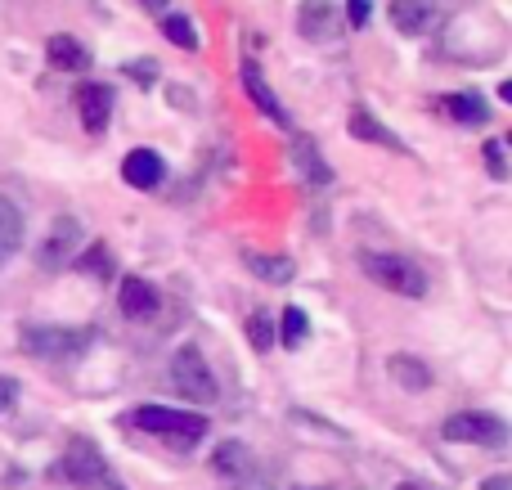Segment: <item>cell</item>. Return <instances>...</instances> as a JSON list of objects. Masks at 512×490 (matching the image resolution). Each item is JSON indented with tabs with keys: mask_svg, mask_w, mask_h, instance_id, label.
<instances>
[{
	"mask_svg": "<svg viewBox=\"0 0 512 490\" xmlns=\"http://www.w3.org/2000/svg\"><path fill=\"white\" fill-rule=\"evenodd\" d=\"M95 347V329H68V324H27L23 351L41 360H81Z\"/></svg>",
	"mask_w": 512,
	"mask_h": 490,
	"instance_id": "6da1fadb",
	"label": "cell"
},
{
	"mask_svg": "<svg viewBox=\"0 0 512 490\" xmlns=\"http://www.w3.org/2000/svg\"><path fill=\"white\" fill-rule=\"evenodd\" d=\"M360 266H364V275H369L373 284L391 288L396 297H414V302H418V297H427L423 266H418V261H409V257H400V252H364Z\"/></svg>",
	"mask_w": 512,
	"mask_h": 490,
	"instance_id": "7a4b0ae2",
	"label": "cell"
},
{
	"mask_svg": "<svg viewBox=\"0 0 512 490\" xmlns=\"http://www.w3.org/2000/svg\"><path fill=\"white\" fill-rule=\"evenodd\" d=\"M131 428L153 432V437H167L171 446H194L198 437H207V419L189 410H167V405H140L131 414Z\"/></svg>",
	"mask_w": 512,
	"mask_h": 490,
	"instance_id": "3957f363",
	"label": "cell"
},
{
	"mask_svg": "<svg viewBox=\"0 0 512 490\" xmlns=\"http://www.w3.org/2000/svg\"><path fill=\"white\" fill-rule=\"evenodd\" d=\"M63 477L81 490H126L122 482H117L113 468H108V459L99 455V446L86 441V437H77L68 446V455H63Z\"/></svg>",
	"mask_w": 512,
	"mask_h": 490,
	"instance_id": "277c9868",
	"label": "cell"
},
{
	"mask_svg": "<svg viewBox=\"0 0 512 490\" xmlns=\"http://www.w3.org/2000/svg\"><path fill=\"white\" fill-rule=\"evenodd\" d=\"M171 387H176L185 401H194V405H212L216 396H221V387H216L212 369H207L203 351H198L194 342L171 356Z\"/></svg>",
	"mask_w": 512,
	"mask_h": 490,
	"instance_id": "5b68a950",
	"label": "cell"
},
{
	"mask_svg": "<svg viewBox=\"0 0 512 490\" xmlns=\"http://www.w3.org/2000/svg\"><path fill=\"white\" fill-rule=\"evenodd\" d=\"M441 432H445V441H459V446H490V450H504L512 441L508 423L495 419V414H486V410L450 414Z\"/></svg>",
	"mask_w": 512,
	"mask_h": 490,
	"instance_id": "8992f818",
	"label": "cell"
},
{
	"mask_svg": "<svg viewBox=\"0 0 512 490\" xmlns=\"http://www.w3.org/2000/svg\"><path fill=\"white\" fill-rule=\"evenodd\" d=\"M77 248H81V221L77 216H59V221L50 225V234H45L36 261H41V270H63Z\"/></svg>",
	"mask_w": 512,
	"mask_h": 490,
	"instance_id": "52a82bcc",
	"label": "cell"
},
{
	"mask_svg": "<svg viewBox=\"0 0 512 490\" xmlns=\"http://www.w3.org/2000/svg\"><path fill=\"white\" fill-rule=\"evenodd\" d=\"M387 14H391V27H396L400 36H423V32H432L441 9H436V0H391Z\"/></svg>",
	"mask_w": 512,
	"mask_h": 490,
	"instance_id": "ba28073f",
	"label": "cell"
},
{
	"mask_svg": "<svg viewBox=\"0 0 512 490\" xmlns=\"http://www.w3.org/2000/svg\"><path fill=\"white\" fill-rule=\"evenodd\" d=\"M239 77H243V90H248V95H252V104H256V108H261V113H265V117H270V122H274V126H283V131H288V126H292V117H288V108H283V104H279V95H274V90H270V86H265L261 68H256V63H252V59H243Z\"/></svg>",
	"mask_w": 512,
	"mask_h": 490,
	"instance_id": "9c48e42d",
	"label": "cell"
},
{
	"mask_svg": "<svg viewBox=\"0 0 512 490\" xmlns=\"http://www.w3.org/2000/svg\"><path fill=\"white\" fill-rule=\"evenodd\" d=\"M212 468H216V477H225L230 486L252 482V473H256L252 450L243 446V441H221V446H216V455H212Z\"/></svg>",
	"mask_w": 512,
	"mask_h": 490,
	"instance_id": "30bf717a",
	"label": "cell"
},
{
	"mask_svg": "<svg viewBox=\"0 0 512 490\" xmlns=\"http://www.w3.org/2000/svg\"><path fill=\"white\" fill-rule=\"evenodd\" d=\"M77 108H81V126H86L90 135L108 131V117H113V90L99 86V81H90V86L77 90Z\"/></svg>",
	"mask_w": 512,
	"mask_h": 490,
	"instance_id": "8fae6325",
	"label": "cell"
},
{
	"mask_svg": "<svg viewBox=\"0 0 512 490\" xmlns=\"http://www.w3.org/2000/svg\"><path fill=\"white\" fill-rule=\"evenodd\" d=\"M117 306H122L126 320H149L153 311L162 306V293L149 284V279H122V293H117Z\"/></svg>",
	"mask_w": 512,
	"mask_h": 490,
	"instance_id": "7c38bea8",
	"label": "cell"
},
{
	"mask_svg": "<svg viewBox=\"0 0 512 490\" xmlns=\"http://www.w3.org/2000/svg\"><path fill=\"white\" fill-rule=\"evenodd\" d=\"M162 171H167L162 167V153H153V149H131L126 162H122V176H126L131 189H158Z\"/></svg>",
	"mask_w": 512,
	"mask_h": 490,
	"instance_id": "4fadbf2b",
	"label": "cell"
},
{
	"mask_svg": "<svg viewBox=\"0 0 512 490\" xmlns=\"http://www.w3.org/2000/svg\"><path fill=\"white\" fill-rule=\"evenodd\" d=\"M297 32L306 36V41H328V36L337 32V5H328V0H306V5L297 9Z\"/></svg>",
	"mask_w": 512,
	"mask_h": 490,
	"instance_id": "5bb4252c",
	"label": "cell"
},
{
	"mask_svg": "<svg viewBox=\"0 0 512 490\" xmlns=\"http://www.w3.org/2000/svg\"><path fill=\"white\" fill-rule=\"evenodd\" d=\"M45 59H50L59 72H81V68H90V50L77 41V36H63V32L45 41Z\"/></svg>",
	"mask_w": 512,
	"mask_h": 490,
	"instance_id": "9a60e30c",
	"label": "cell"
},
{
	"mask_svg": "<svg viewBox=\"0 0 512 490\" xmlns=\"http://www.w3.org/2000/svg\"><path fill=\"white\" fill-rule=\"evenodd\" d=\"M346 126H351L355 140H364V144H382V149H391V153H405V140H400V135H391L387 126H382L378 117H369L364 108H355L351 122H346Z\"/></svg>",
	"mask_w": 512,
	"mask_h": 490,
	"instance_id": "2e32d148",
	"label": "cell"
},
{
	"mask_svg": "<svg viewBox=\"0 0 512 490\" xmlns=\"http://www.w3.org/2000/svg\"><path fill=\"white\" fill-rule=\"evenodd\" d=\"M18 248H23V212L0 194V266H5Z\"/></svg>",
	"mask_w": 512,
	"mask_h": 490,
	"instance_id": "e0dca14e",
	"label": "cell"
},
{
	"mask_svg": "<svg viewBox=\"0 0 512 490\" xmlns=\"http://www.w3.org/2000/svg\"><path fill=\"white\" fill-rule=\"evenodd\" d=\"M441 113H450L454 122H463V126H486L490 122V108H486L481 95H445Z\"/></svg>",
	"mask_w": 512,
	"mask_h": 490,
	"instance_id": "ac0fdd59",
	"label": "cell"
},
{
	"mask_svg": "<svg viewBox=\"0 0 512 490\" xmlns=\"http://www.w3.org/2000/svg\"><path fill=\"white\" fill-rule=\"evenodd\" d=\"M292 162H297V171L306 176V185H333V171H328V162H319V149L310 140H297L292 144Z\"/></svg>",
	"mask_w": 512,
	"mask_h": 490,
	"instance_id": "d6986e66",
	"label": "cell"
},
{
	"mask_svg": "<svg viewBox=\"0 0 512 490\" xmlns=\"http://www.w3.org/2000/svg\"><path fill=\"white\" fill-rule=\"evenodd\" d=\"M387 369H391V378H396L405 392H427V387H432V369H427L423 360H414V356H391Z\"/></svg>",
	"mask_w": 512,
	"mask_h": 490,
	"instance_id": "ffe728a7",
	"label": "cell"
},
{
	"mask_svg": "<svg viewBox=\"0 0 512 490\" xmlns=\"http://www.w3.org/2000/svg\"><path fill=\"white\" fill-rule=\"evenodd\" d=\"M248 270L256 279H265V284H288L297 275V266L288 257H261V252H248Z\"/></svg>",
	"mask_w": 512,
	"mask_h": 490,
	"instance_id": "44dd1931",
	"label": "cell"
},
{
	"mask_svg": "<svg viewBox=\"0 0 512 490\" xmlns=\"http://www.w3.org/2000/svg\"><path fill=\"white\" fill-rule=\"evenodd\" d=\"M279 333H283V347H306V338H310V320H306V311L301 306H288L283 311V320H279Z\"/></svg>",
	"mask_w": 512,
	"mask_h": 490,
	"instance_id": "7402d4cb",
	"label": "cell"
},
{
	"mask_svg": "<svg viewBox=\"0 0 512 490\" xmlns=\"http://www.w3.org/2000/svg\"><path fill=\"white\" fill-rule=\"evenodd\" d=\"M162 36L171 45H180V50H198V27L185 14H162Z\"/></svg>",
	"mask_w": 512,
	"mask_h": 490,
	"instance_id": "603a6c76",
	"label": "cell"
},
{
	"mask_svg": "<svg viewBox=\"0 0 512 490\" xmlns=\"http://www.w3.org/2000/svg\"><path fill=\"white\" fill-rule=\"evenodd\" d=\"M248 342H252L256 351H270L274 324H270V315H265V311H252V315H248Z\"/></svg>",
	"mask_w": 512,
	"mask_h": 490,
	"instance_id": "cb8c5ba5",
	"label": "cell"
},
{
	"mask_svg": "<svg viewBox=\"0 0 512 490\" xmlns=\"http://www.w3.org/2000/svg\"><path fill=\"white\" fill-rule=\"evenodd\" d=\"M72 266H77V270H86V275H99V279H104L108 270H113V261H108V248H104V243H95V248H90V252H81V257L72 261Z\"/></svg>",
	"mask_w": 512,
	"mask_h": 490,
	"instance_id": "d4e9b609",
	"label": "cell"
},
{
	"mask_svg": "<svg viewBox=\"0 0 512 490\" xmlns=\"http://www.w3.org/2000/svg\"><path fill=\"white\" fill-rule=\"evenodd\" d=\"M346 18H351V27H364L373 18V5L369 0H346Z\"/></svg>",
	"mask_w": 512,
	"mask_h": 490,
	"instance_id": "484cf974",
	"label": "cell"
},
{
	"mask_svg": "<svg viewBox=\"0 0 512 490\" xmlns=\"http://www.w3.org/2000/svg\"><path fill=\"white\" fill-rule=\"evenodd\" d=\"M486 167H490V176H495V180H504V176H508V167H504V149H499V144H486Z\"/></svg>",
	"mask_w": 512,
	"mask_h": 490,
	"instance_id": "4316f807",
	"label": "cell"
},
{
	"mask_svg": "<svg viewBox=\"0 0 512 490\" xmlns=\"http://www.w3.org/2000/svg\"><path fill=\"white\" fill-rule=\"evenodd\" d=\"M18 405V383L14 378H0V414H9Z\"/></svg>",
	"mask_w": 512,
	"mask_h": 490,
	"instance_id": "83f0119b",
	"label": "cell"
},
{
	"mask_svg": "<svg viewBox=\"0 0 512 490\" xmlns=\"http://www.w3.org/2000/svg\"><path fill=\"white\" fill-rule=\"evenodd\" d=\"M126 77H140V86H153L158 68H153V63H126Z\"/></svg>",
	"mask_w": 512,
	"mask_h": 490,
	"instance_id": "f1b7e54d",
	"label": "cell"
},
{
	"mask_svg": "<svg viewBox=\"0 0 512 490\" xmlns=\"http://www.w3.org/2000/svg\"><path fill=\"white\" fill-rule=\"evenodd\" d=\"M481 490H512V477H490Z\"/></svg>",
	"mask_w": 512,
	"mask_h": 490,
	"instance_id": "f546056e",
	"label": "cell"
},
{
	"mask_svg": "<svg viewBox=\"0 0 512 490\" xmlns=\"http://www.w3.org/2000/svg\"><path fill=\"white\" fill-rule=\"evenodd\" d=\"M171 5V0H144V9H149V14H158L162 18V9H167Z\"/></svg>",
	"mask_w": 512,
	"mask_h": 490,
	"instance_id": "4dcf8cb0",
	"label": "cell"
},
{
	"mask_svg": "<svg viewBox=\"0 0 512 490\" xmlns=\"http://www.w3.org/2000/svg\"><path fill=\"white\" fill-rule=\"evenodd\" d=\"M499 95H504V104H512V81H504V86H499Z\"/></svg>",
	"mask_w": 512,
	"mask_h": 490,
	"instance_id": "1f68e13d",
	"label": "cell"
}]
</instances>
